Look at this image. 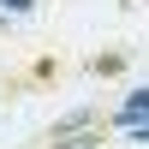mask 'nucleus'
<instances>
[{"instance_id": "nucleus-4", "label": "nucleus", "mask_w": 149, "mask_h": 149, "mask_svg": "<svg viewBox=\"0 0 149 149\" xmlns=\"http://www.w3.org/2000/svg\"><path fill=\"white\" fill-rule=\"evenodd\" d=\"M137 137H143V143H149V131H137Z\"/></svg>"}, {"instance_id": "nucleus-2", "label": "nucleus", "mask_w": 149, "mask_h": 149, "mask_svg": "<svg viewBox=\"0 0 149 149\" xmlns=\"http://www.w3.org/2000/svg\"><path fill=\"white\" fill-rule=\"evenodd\" d=\"M54 149H102L95 131H72V137H54Z\"/></svg>"}, {"instance_id": "nucleus-3", "label": "nucleus", "mask_w": 149, "mask_h": 149, "mask_svg": "<svg viewBox=\"0 0 149 149\" xmlns=\"http://www.w3.org/2000/svg\"><path fill=\"white\" fill-rule=\"evenodd\" d=\"M0 6H6V12H30L36 0H0Z\"/></svg>"}, {"instance_id": "nucleus-1", "label": "nucleus", "mask_w": 149, "mask_h": 149, "mask_svg": "<svg viewBox=\"0 0 149 149\" xmlns=\"http://www.w3.org/2000/svg\"><path fill=\"white\" fill-rule=\"evenodd\" d=\"M143 113H149V90H131V102L119 107V125H137Z\"/></svg>"}]
</instances>
